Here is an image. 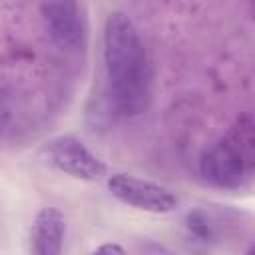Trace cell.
Returning <instances> with one entry per match:
<instances>
[{
	"mask_svg": "<svg viewBox=\"0 0 255 255\" xmlns=\"http://www.w3.org/2000/svg\"><path fill=\"white\" fill-rule=\"evenodd\" d=\"M199 171L209 185L219 189H241L251 183L255 171V133L249 114L239 116L227 133L201 155Z\"/></svg>",
	"mask_w": 255,
	"mask_h": 255,
	"instance_id": "obj_2",
	"label": "cell"
},
{
	"mask_svg": "<svg viewBox=\"0 0 255 255\" xmlns=\"http://www.w3.org/2000/svg\"><path fill=\"white\" fill-rule=\"evenodd\" d=\"M42 155L50 167L82 181H100L108 173L106 163L96 153H92L80 137L72 133L50 139L44 145Z\"/></svg>",
	"mask_w": 255,
	"mask_h": 255,
	"instance_id": "obj_3",
	"label": "cell"
},
{
	"mask_svg": "<svg viewBox=\"0 0 255 255\" xmlns=\"http://www.w3.org/2000/svg\"><path fill=\"white\" fill-rule=\"evenodd\" d=\"M40 12L52 42L62 50H78L86 42L82 0H40Z\"/></svg>",
	"mask_w": 255,
	"mask_h": 255,
	"instance_id": "obj_5",
	"label": "cell"
},
{
	"mask_svg": "<svg viewBox=\"0 0 255 255\" xmlns=\"http://www.w3.org/2000/svg\"><path fill=\"white\" fill-rule=\"evenodd\" d=\"M187 229L195 239L211 241L215 237V227L203 211H191L187 215Z\"/></svg>",
	"mask_w": 255,
	"mask_h": 255,
	"instance_id": "obj_7",
	"label": "cell"
},
{
	"mask_svg": "<svg viewBox=\"0 0 255 255\" xmlns=\"http://www.w3.org/2000/svg\"><path fill=\"white\" fill-rule=\"evenodd\" d=\"M108 189L118 201L147 213H171L179 205V199L171 189L129 173L110 175Z\"/></svg>",
	"mask_w": 255,
	"mask_h": 255,
	"instance_id": "obj_4",
	"label": "cell"
},
{
	"mask_svg": "<svg viewBox=\"0 0 255 255\" xmlns=\"http://www.w3.org/2000/svg\"><path fill=\"white\" fill-rule=\"evenodd\" d=\"M96 253H126V249L122 247V245H118V243H104V245H100V247H96L94 249Z\"/></svg>",
	"mask_w": 255,
	"mask_h": 255,
	"instance_id": "obj_8",
	"label": "cell"
},
{
	"mask_svg": "<svg viewBox=\"0 0 255 255\" xmlns=\"http://www.w3.org/2000/svg\"><path fill=\"white\" fill-rule=\"evenodd\" d=\"M104 66L110 98L118 114L139 116L151 102V60L147 48L124 12H112L104 24Z\"/></svg>",
	"mask_w": 255,
	"mask_h": 255,
	"instance_id": "obj_1",
	"label": "cell"
},
{
	"mask_svg": "<svg viewBox=\"0 0 255 255\" xmlns=\"http://www.w3.org/2000/svg\"><path fill=\"white\" fill-rule=\"evenodd\" d=\"M66 239V219L54 207H42L32 223L30 241L36 255H60Z\"/></svg>",
	"mask_w": 255,
	"mask_h": 255,
	"instance_id": "obj_6",
	"label": "cell"
}]
</instances>
